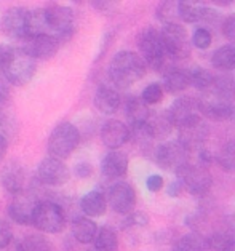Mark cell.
Masks as SVG:
<instances>
[{
    "label": "cell",
    "instance_id": "6da1fadb",
    "mask_svg": "<svg viewBox=\"0 0 235 251\" xmlns=\"http://www.w3.org/2000/svg\"><path fill=\"white\" fill-rule=\"evenodd\" d=\"M147 66L139 53L123 50L115 53L107 66L110 83L119 90H127L146 75Z\"/></svg>",
    "mask_w": 235,
    "mask_h": 251
},
{
    "label": "cell",
    "instance_id": "7a4b0ae2",
    "mask_svg": "<svg viewBox=\"0 0 235 251\" xmlns=\"http://www.w3.org/2000/svg\"><path fill=\"white\" fill-rule=\"evenodd\" d=\"M197 107H199V114H203L209 120H232L235 112V104L231 100V93L219 82H216L211 90L197 98Z\"/></svg>",
    "mask_w": 235,
    "mask_h": 251
},
{
    "label": "cell",
    "instance_id": "3957f363",
    "mask_svg": "<svg viewBox=\"0 0 235 251\" xmlns=\"http://www.w3.org/2000/svg\"><path fill=\"white\" fill-rule=\"evenodd\" d=\"M138 50H139V56L143 58L146 66H149L151 69L163 72L170 69V58L165 51L163 42H162V34L160 30L154 29V27H147L143 29L138 35Z\"/></svg>",
    "mask_w": 235,
    "mask_h": 251
},
{
    "label": "cell",
    "instance_id": "277c9868",
    "mask_svg": "<svg viewBox=\"0 0 235 251\" xmlns=\"http://www.w3.org/2000/svg\"><path fill=\"white\" fill-rule=\"evenodd\" d=\"M80 143V133L77 126L71 122H61L53 128L48 138V154L53 158L63 160L72 155V152L78 148Z\"/></svg>",
    "mask_w": 235,
    "mask_h": 251
},
{
    "label": "cell",
    "instance_id": "5b68a950",
    "mask_svg": "<svg viewBox=\"0 0 235 251\" xmlns=\"http://www.w3.org/2000/svg\"><path fill=\"white\" fill-rule=\"evenodd\" d=\"M32 226L43 234H59L66 227L64 210L54 201L40 200L32 214Z\"/></svg>",
    "mask_w": 235,
    "mask_h": 251
},
{
    "label": "cell",
    "instance_id": "8992f818",
    "mask_svg": "<svg viewBox=\"0 0 235 251\" xmlns=\"http://www.w3.org/2000/svg\"><path fill=\"white\" fill-rule=\"evenodd\" d=\"M45 16L48 24V32L54 35L61 44L67 42L74 34V11L67 5L53 3L45 7Z\"/></svg>",
    "mask_w": 235,
    "mask_h": 251
},
{
    "label": "cell",
    "instance_id": "52a82bcc",
    "mask_svg": "<svg viewBox=\"0 0 235 251\" xmlns=\"http://www.w3.org/2000/svg\"><path fill=\"white\" fill-rule=\"evenodd\" d=\"M176 176L179 181H183L184 189H187L189 194L202 197V195L208 194V191L213 186V176L209 170L202 165L185 163L176 171Z\"/></svg>",
    "mask_w": 235,
    "mask_h": 251
},
{
    "label": "cell",
    "instance_id": "ba28073f",
    "mask_svg": "<svg viewBox=\"0 0 235 251\" xmlns=\"http://www.w3.org/2000/svg\"><path fill=\"white\" fill-rule=\"evenodd\" d=\"M162 34V42L165 47V51L168 54L170 61H181L187 59L190 56V42L187 30H185L181 24H168L163 26L160 30Z\"/></svg>",
    "mask_w": 235,
    "mask_h": 251
},
{
    "label": "cell",
    "instance_id": "9c48e42d",
    "mask_svg": "<svg viewBox=\"0 0 235 251\" xmlns=\"http://www.w3.org/2000/svg\"><path fill=\"white\" fill-rule=\"evenodd\" d=\"M178 143L183 148L190 152V151H200L208 139V125L207 122L202 119V115H197L192 120H189L187 124L178 128Z\"/></svg>",
    "mask_w": 235,
    "mask_h": 251
},
{
    "label": "cell",
    "instance_id": "30bf717a",
    "mask_svg": "<svg viewBox=\"0 0 235 251\" xmlns=\"http://www.w3.org/2000/svg\"><path fill=\"white\" fill-rule=\"evenodd\" d=\"M35 71H37V61L34 58H30L29 54H26L24 51H21L20 48H16L15 58L3 75H5V80L10 85L24 87V85L32 80V77L35 75Z\"/></svg>",
    "mask_w": 235,
    "mask_h": 251
},
{
    "label": "cell",
    "instance_id": "8fae6325",
    "mask_svg": "<svg viewBox=\"0 0 235 251\" xmlns=\"http://www.w3.org/2000/svg\"><path fill=\"white\" fill-rule=\"evenodd\" d=\"M154 160H156L157 167L166 171H176L189 163V152L185 151L178 141H170V143H163L157 146L156 154H154Z\"/></svg>",
    "mask_w": 235,
    "mask_h": 251
},
{
    "label": "cell",
    "instance_id": "7c38bea8",
    "mask_svg": "<svg viewBox=\"0 0 235 251\" xmlns=\"http://www.w3.org/2000/svg\"><path fill=\"white\" fill-rule=\"evenodd\" d=\"M26 21H27V10H24L21 7H11L0 18V32L11 40H18V42L26 40L27 39Z\"/></svg>",
    "mask_w": 235,
    "mask_h": 251
},
{
    "label": "cell",
    "instance_id": "4fadbf2b",
    "mask_svg": "<svg viewBox=\"0 0 235 251\" xmlns=\"http://www.w3.org/2000/svg\"><path fill=\"white\" fill-rule=\"evenodd\" d=\"M69 176L71 171L66 167V163L53 157L43 158L39 163V167H37V177L45 186H52V187L64 186L69 181Z\"/></svg>",
    "mask_w": 235,
    "mask_h": 251
},
{
    "label": "cell",
    "instance_id": "5bb4252c",
    "mask_svg": "<svg viewBox=\"0 0 235 251\" xmlns=\"http://www.w3.org/2000/svg\"><path fill=\"white\" fill-rule=\"evenodd\" d=\"M61 42L52 34H42L37 37H29L21 42L20 50L29 54L30 58L37 59H50L58 53Z\"/></svg>",
    "mask_w": 235,
    "mask_h": 251
},
{
    "label": "cell",
    "instance_id": "9a60e30c",
    "mask_svg": "<svg viewBox=\"0 0 235 251\" xmlns=\"http://www.w3.org/2000/svg\"><path fill=\"white\" fill-rule=\"evenodd\" d=\"M107 203L110 208L119 214H130L133 213L136 205V192L125 181L114 182L107 191Z\"/></svg>",
    "mask_w": 235,
    "mask_h": 251
},
{
    "label": "cell",
    "instance_id": "2e32d148",
    "mask_svg": "<svg viewBox=\"0 0 235 251\" xmlns=\"http://www.w3.org/2000/svg\"><path fill=\"white\" fill-rule=\"evenodd\" d=\"M39 201L40 200H37L35 195L27 194L26 191L23 194H18L8 205V216L11 218V221L20 226L32 224V214Z\"/></svg>",
    "mask_w": 235,
    "mask_h": 251
},
{
    "label": "cell",
    "instance_id": "e0dca14e",
    "mask_svg": "<svg viewBox=\"0 0 235 251\" xmlns=\"http://www.w3.org/2000/svg\"><path fill=\"white\" fill-rule=\"evenodd\" d=\"M100 136L106 148L119 151V148H123L130 141V126H127L120 120L110 119L103 124Z\"/></svg>",
    "mask_w": 235,
    "mask_h": 251
},
{
    "label": "cell",
    "instance_id": "ac0fdd59",
    "mask_svg": "<svg viewBox=\"0 0 235 251\" xmlns=\"http://www.w3.org/2000/svg\"><path fill=\"white\" fill-rule=\"evenodd\" d=\"M170 114V117L173 120V125L176 128L183 126L184 124H187L189 120H192L199 114V107H197V100L190 96H181L166 109Z\"/></svg>",
    "mask_w": 235,
    "mask_h": 251
},
{
    "label": "cell",
    "instance_id": "d6986e66",
    "mask_svg": "<svg viewBox=\"0 0 235 251\" xmlns=\"http://www.w3.org/2000/svg\"><path fill=\"white\" fill-rule=\"evenodd\" d=\"M0 182L2 187L7 192L18 195L23 194L26 189V171H24L23 165L20 162H10L3 167L2 176H0Z\"/></svg>",
    "mask_w": 235,
    "mask_h": 251
},
{
    "label": "cell",
    "instance_id": "ffe728a7",
    "mask_svg": "<svg viewBox=\"0 0 235 251\" xmlns=\"http://www.w3.org/2000/svg\"><path fill=\"white\" fill-rule=\"evenodd\" d=\"M128 171V155L123 151H110L101 160V173L109 179H119Z\"/></svg>",
    "mask_w": 235,
    "mask_h": 251
},
{
    "label": "cell",
    "instance_id": "44dd1931",
    "mask_svg": "<svg viewBox=\"0 0 235 251\" xmlns=\"http://www.w3.org/2000/svg\"><path fill=\"white\" fill-rule=\"evenodd\" d=\"M95 107L104 115H112L120 107V95L109 85H101L95 93Z\"/></svg>",
    "mask_w": 235,
    "mask_h": 251
},
{
    "label": "cell",
    "instance_id": "7402d4cb",
    "mask_svg": "<svg viewBox=\"0 0 235 251\" xmlns=\"http://www.w3.org/2000/svg\"><path fill=\"white\" fill-rule=\"evenodd\" d=\"M80 208L88 218H100L106 214L107 199L100 191H90L80 199Z\"/></svg>",
    "mask_w": 235,
    "mask_h": 251
},
{
    "label": "cell",
    "instance_id": "603a6c76",
    "mask_svg": "<svg viewBox=\"0 0 235 251\" xmlns=\"http://www.w3.org/2000/svg\"><path fill=\"white\" fill-rule=\"evenodd\" d=\"M190 85L189 71L179 69V67H170L168 71L163 72V90L168 93H181Z\"/></svg>",
    "mask_w": 235,
    "mask_h": 251
},
{
    "label": "cell",
    "instance_id": "cb8c5ba5",
    "mask_svg": "<svg viewBox=\"0 0 235 251\" xmlns=\"http://www.w3.org/2000/svg\"><path fill=\"white\" fill-rule=\"evenodd\" d=\"M125 115L131 125L147 124L151 117V109L141 100V96H130L125 102Z\"/></svg>",
    "mask_w": 235,
    "mask_h": 251
},
{
    "label": "cell",
    "instance_id": "d4e9b609",
    "mask_svg": "<svg viewBox=\"0 0 235 251\" xmlns=\"http://www.w3.org/2000/svg\"><path fill=\"white\" fill-rule=\"evenodd\" d=\"M98 234V227L93 219L90 218H76L72 223V235L78 243L88 245L95 242V237Z\"/></svg>",
    "mask_w": 235,
    "mask_h": 251
},
{
    "label": "cell",
    "instance_id": "484cf974",
    "mask_svg": "<svg viewBox=\"0 0 235 251\" xmlns=\"http://www.w3.org/2000/svg\"><path fill=\"white\" fill-rule=\"evenodd\" d=\"M26 32H27V39L29 37H37V35H42V34H50V32H48L45 8L27 10Z\"/></svg>",
    "mask_w": 235,
    "mask_h": 251
},
{
    "label": "cell",
    "instance_id": "4316f807",
    "mask_svg": "<svg viewBox=\"0 0 235 251\" xmlns=\"http://www.w3.org/2000/svg\"><path fill=\"white\" fill-rule=\"evenodd\" d=\"M147 125H149L151 131H152L154 138H156V139H163V138H166L173 131V128H175L168 111L158 112L156 115L151 114L149 120H147Z\"/></svg>",
    "mask_w": 235,
    "mask_h": 251
},
{
    "label": "cell",
    "instance_id": "83f0119b",
    "mask_svg": "<svg viewBox=\"0 0 235 251\" xmlns=\"http://www.w3.org/2000/svg\"><path fill=\"white\" fill-rule=\"evenodd\" d=\"M211 64L218 71H234L235 69V45H222L211 54Z\"/></svg>",
    "mask_w": 235,
    "mask_h": 251
},
{
    "label": "cell",
    "instance_id": "f1b7e54d",
    "mask_svg": "<svg viewBox=\"0 0 235 251\" xmlns=\"http://www.w3.org/2000/svg\"><path fill=\"white\" fill-rule=\"evenodd\" d=\"M189 75H190V85L195 87L200 93H205V91L211 90L216 85V82H218V77H216L211 71H208L205 67H200V66L190 69Z\"/></svg>",
    "mask_w": 235,
    "mask_h": 251
},
{
    "label": "cell",
    "instance_id": "f546056e",
    "mask_svg": "<svg viewBox=\"0 0 235 251\" xmlns=\"http://www.w3.org/2000/svg\"><path fill=\"white\" fill-rule=\"evenodd\" d=\"M130 141H131V143L138 149L147 151V149L152 148L156 138H154L149 125L141 124V125H131V126H130Z\"/></svg>",
    "mask_w": 235,
    "mask_h": 251
},
{
    "label": "cell",
    "instance_id": "4dcf8cb0",
    "mask_svg": "<svg viewBox=\"0 0 235 251\" xmlns=\"http://www.w3.org/2000/svg\"><path fill=\"white\" fill-rule=\"evenodd\" d=\"M203 8L199 2H178V18L184 23H199Z\"/></svg>",
    "mask_w": 235,
    "mask_h": 251
},
{
    "label": "cell",
    "instance_id": "1f68e13d",
    "mask_svg": "<svg viewBox=\"0 0 235 251\" xmlns=\"http://www.w3.org/2000/svg\"><path fill=\"white\" fill-rule=\"evenodd\" d=\"M95 247L98 251H115L119 247V237L117 232L110 227H103L98 230L95 237Z\"/></svg>",
    "mask_w": 235,
    "mask_h": 251
},
{
    "label": "cell",
    "instance_id": "d6a6232c",
    "mask_svg": "<svg viewBox=\"0 0 235 251\" xmlns=\"http://www.w3.org/2000/svg\"><path fill=\"white\" fill-rule=\"evenodd\" d=\"M205 248H208L207 238H203L199 234H187L183 235L175 243L173 251H203Z\"/></svg>",
    "mask_w": 235,
    "mask_h": 251
},
{
    "label": "cell",
    "instance_id": "836d02e7",
    "mask_svg": "<svg viewBox=\"0 0 235 251\" xmlns=\"http://www.w3.org/2000/svg\"><path fill=\"white\" fill-rule=\"evenodd\" d=\"M208 248L214 251H232L235 248V234L232 232H216L207 238Z\"/></svg>",
    "mask_w": 235,
    "mask_h": 251
},
{
    "label": "cell",
    "instance_id": "e575fe53",
    "mask_svg": "<svg viewBox=\"0 0 235 251\" xmlns=\"http://www.w3.org/2000/svg\"><path fill=\"white\" fill-rule=\"evenodd\" d=\"M21 251H54L53 243L47 237L30 234L20 242Z\"/></svg>",
    "mask_w": 235,
    "mask_h": 251
},
{
    "label": "cell",
    "instance_id": "d590c367",
    "mask_svg": "<svg viewBox=\"0 0 235 251\" xmlns=\"http://www.w3.org/2000/svg\"><path fill=\"white\" fill-rule=\"evenodd\" d=\"M218 163L226 171H235V139L227 141L218 154Z\"/></svg>",
    "mask_w": 235,
    "mask_h": 251
},
{
    "label": "cell",
    "instance_id": "8d00e7d4",
    "mask_svg": "<svg viewBox=\"0 0 235 251\" xmlns=\"http://www.w3.org/2000/svg\"><path fill=\"white\" fill-rule=\"evenodd\" d=\"M157 18L160 23H163L165 26L168 24H175V20H178V3L175 2H162L157 7Z\"/></svg>",
    "mask_w": 235,
    "mask_h": 251
},
{
    "label": "cell",
    "instance_id": "74e56055",
    "mask_svg": "<svg viewBox=\"0 0 235 251\" xmlns=\"http://www.w3.org/2000/svg\"><path fill=\"white\" fill-rule=\"evenodd\" d=\"M163 93H165V90H163L162 85L154 82V83H149L143 90V93H141V100H143L147 106H154V104L162 102Z\"/></svg>",
    "mask_w": 235,
    "mask_h": 251
},
{
    "label": "cell",
    "instance_id": "f35d334b",
    "mask_svg": "<svg viewBox=\"0 0 235 251\" xmlns=\"http://www.w3.org/2000/svg\"><path fill=\"white\" fill-rule=\"evenodd\" d=\"M199 24H202L200 27L208 29L209 32H211L213 29L221 27L222 18H221V15L218 13V10H214V8H211V7H205V8H203V13H202V18H200Z\"/></svg>",
    "mask_w": 235,
    "mask_h": 251
},
{
    "label": "cell",
    "instance_id": "ab89813d",
    "mask_svg": "<svg viewBox=\"0 0 235 251\" xmlns=\"http://www.w3.org/2000/svg\"><path fill=\"white\" fill-rule=\"evenodd\" d=\"M213 42V34L209 32L208 29H203V27H197L192 34V40H190V44H192L195 48H199V50H207L209 48Z\"/></svg>",
    "mask_w": 235,
    "mask_h": 251
},
{
    "label": "cell",
    "instance_id": "60d3db41",
    "mask_svg": "<svg viewBox=\"0 0 235 251\" xmlns=\"http://www.w3.org/2000/svg\"><path fill=\"white\" fill-rule=\"evenodd\" d=\"M16 54V48L10 45H0V74H5Z\"/></svg>",
    "mask_w": 235,
    "mask_h": 251
},
{
    "label": "cell",
    "instance_id": "b9f144b4",
    "mask_svg": "<svg viewBox=\"0 0 235 251\" xmlns=\"http://www.w3.org/2000/svg\"><path fill=\"white\" fill-rule=\"evenodd\" d=\"M123 224H125L123 227H146L149 224V218L141 211H133L128 214V218Z\"/></svg>",
    "mask_w": 235,
    "mask_h": 251
},
{
    "label": "cell",
    "instance_id": "7bdbcfd3",
    "mask_svg": "<svg viewBox=\"0 0 235 251\" xmlns=\"http://www.w3.org/2000/svg\"><path fill=\"white\" fill-rule=\"evenodd\" d=\"M221 32L227 40H231L235 44V13L229 15V16L224 18V20H222Z\"/></svg>",
    "mask_w": 235,
    "mask_h": 251
},
{
    "label": "cell",
    "instance_id": "ee69618b",
    "mask_svg": "<svg viewBox=\"0 0 235 251\" xmlns=\"http://www.w3.org/2000/svg\"><path fill=\"white\" fill-rule=\"evenodd\" d=\"M11 242H13V234H11L10 226L5 221H0V248H5Z\"/></svg>",
    "mask_w": 235,
    "mask_h": 251
},
{
    "label": "cell",
    "instance_id": "f6af8a7d",
    "mask_svg": "<svg viewBox=\"0 0 235 251\" xmlns=\"http://www.w3.org/2000/svg\"><path fill=\"white\" fill-rule=\"evenodd\" d=\"M74 175L80 179H86V177H90L93 175V167L91 163L88 162H80V163H76V167H74Z\"/></svg>",
    "mask_w": 235,
    "mask_h": 251
},
{
    "label": "cell",
    "instance_id": "bcb514c9",
    "mask_svg": "<svg viewBox=\"0 0 235 251\" xmlns=\"http://www.w3.org/2000/svg\"><path fill=\"white\" fill-rule=\"evenodd\" d=\"M163 184H165V181H163V177L160 176V175H151V176L146 179V186H147V189H149L151 192H158V191H162Z\"/></svg>",
    "mask_w": 235,
    "mask_h": 251
},
{
    "label": "cell",
    "instance_id": "7dc6e473",
    "mask_svg": "<svg viewBox=\"0 0 235 251\" xmlns=\"http://www.w3.org/2000/svg\"><path fill=\"white\" fill-rule=\"evenodd\" d=\"M8 100H10V85L5 78L0 77V109L8 102Z\"/></svg>",
    "mask_w": 235,
    "mask_h": 251
},
{
    "label": "cell",
    "instance_id": "c3c4849f",
    "mask_svg": "<svg viewBox=\"0 0 235 251\" xmlns=\"http://www.w3.org/2000/svg\"><path fill=\"white\" fill-rule=\"evenodd\" d=\"M183 189H184L183 181L176 179V181H173L171 184H170V187H168V191H166V194H168L170 197H179V195H181V192H183Z\"/></svg>",
    "mask_w": 235,
    "mask_h": 251
},
{
    "label": "cell",
    "instance_id": "681fc988",
    "mask_svg": "<svg viewBox=\"0 0 235 251\" xmlns=\"http://www.w3.org/2000/svg\"><path fill=\"white\" fill-rule=\"evenodd\" d=\"M7 149H8V139L0 133V160L7 154Z\"/></svg>",
    "mask_w": 235,
    "mask_h": 251
},
{
    "label": "cell",
    "instance_id": "f907efd6",
    "mask_svg": "<svg viewBox=\"0 0 235 251\" xmlns=\"http://www.w3.org/2000/svg\"><path fill=\"white\" fill-rule=\"evenodd\" d=\"M232 3V0H216L214 2V5H218V7H231Z\"/></svg>",
    "mask_w": 235,
    "mask_h": 251
},
{
    "label": "cell",
    "instance_id": "816d5d0a",
    "mask_svg": "<svg viewBox=\"0 0 235 251\" xmlns=\"http://www.w3.org/2000/svg\"><path fill=\"white\" fill-rule=\"evenodd\" d=\"M232 119H235V112H234V115H232Z\"/></svg>",
    "mask_w": 235,
    "mask_h": 251
}]
</instances>
